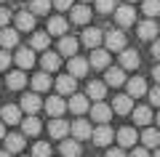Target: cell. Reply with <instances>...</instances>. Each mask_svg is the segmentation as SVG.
I'll return each mask as SVG.
<instances>
[{"label":"cell","instance_id":"obj_47","mask_svg":"<svg viewBox=\"0 0 160 157\" xmlns=\"http://www.w3.org/2000/svg\"><path fill=\"white\" fill-rule=\"evenodd\" d=\"M152 56L160 61V40H155V43H152Z\"/></svg>","mask_w":160,"mask_h":157},{"label":"cell","instance_id":"obj_3","mask_svg":"<svg viewBox=\"0 0 160 157\" xmlns=\"http://www.w3.org/2000/svg\"><path fill=\"white\" fill-rule=\"evenodd\" d=\"M69 133H72V139H78V141H83V139H91V123H88V120H75L72 125H69Z\"/></svg>","mask_w":160,"mask_h":157},{"label":"cell","instance_id":"obj_9","mask_svg":"<svg viewBox=\"0 0 160 157\" xmlns=\"http://www.w3.org/2000/svg\"><path fill=\"white\" fill-rule=\"evenodd\" d=\"M40 67H43V72H56L59 67H62V59H59V53H53V51H43V59H40Z\"/></svg>","mask_w":160,"mask_h":157},{"label":"cell","instance_id":"obj_24","mask_svg":"<svg viewBox=\"0 0 160 157\" xmlns=\"http://www.w3.org/2000/svg\"><path fill=\"white\" fill-rule=\"evenodd\" d=\"M78 40L75 37H67V35H62V37H59V53H62V56H75V53H78Z\"/></svg>","mask_w":160,"mask_h":157},{"label":"cell","instance_id":"obj_14","mask_svg":"<svg viewBox=\"0 0 160 157\" xmlns=\"http://www.w3.org/2000/svg\"><path fill=\"white\" fill-rule=\"evenodd\" d=\"M67 109H69V112H75V115H86V112H88V96L72 93V96H69Z\"/></svg>","mask_w":160,"mask_h":157},{"label":"cell","instance_id":"obj_43","mask_svg":"<svg viewBox=\"0 0 160 157\" xmlns=\"http://www.w3.org/2000/svg\"><path fill=\"white\" fill-rule=\"evenodd\" d=\"M149 101H152L155 107H160V85H158V88H152V91H149Z\"/></svg>","mask_w":160,"mask_h":157},{"label":"cell","instance_id":"obj_54","mask_svg":"<svg viewBox=\"0 0 160 157\" xmlns=\"http://www.w3.org/2000/svg\"><path fill=\"white\" fill-rule=\"evenodd\" d=\"M128 3H136V0H128Z\"/></svg>","mask_w":160,"mask_h":157},{"label":"cell","instance_id":"obj_7","mask_svg":"<svg viewBox=\"0 0 160 157\" xmlns=\"http://www.w3.org/2000/svg\"><path fill=\"white\" fill-rule=\"evenodd\" d=\"M0 117H3V123H6V125L22 123V107H16V104H6V107L0 109Z\"/></svg>","mask_w":160,"mask_h":157},{"label":"cell","instance_id":"obj_6","mask_svg":"<svg viewBox=\"0 0 160 157\" xmlns=\"http://www.w3.org/2000/svg\"><path fill=\"white\" fill-rule=\"evenodd\" d=\"M75 88H78V77H72L69 72L62 75V77L56 80V91H59V96H72Z\"/></svg>","mask_w":160,"mask_h":157},{"label":"cell","instance_id":"obj_16","mask_svg":"<svg viewBox=\"0 0 160 157\" xmlns=\"http://www.w3.org/2000/svg\"><path fill=\"white\" fill-rule=\"evenodd\" d=\"M88 64H91L93 69H107L109 67V53H107V51H102V48H93Z\"/></svg>","mask_w":160,"mask_h":157},{"label":"cell","instance_id":"obj_55","mask_svg":"<svg viewBox=\"0 0 160 157\" xmlns=\"http://www.w3.org/2000/svg\"><path fill=\"white\" fill-rule=\"evenodd\" d=\"M0 3H3V0H0Z\"/></svg>","mask_w":160,"mask_h":157},{"label":"cell","instance_id":"obj_29","mask_svg":"<svg viewBox=\"0 0 160 157\" xmlns=\"http://www.w3.org/2000/svg\"><path fill=\"white\" fill-rule=\"evenodd\" d=\"M48 35H56V37H62V35H67V22H64L62 16H53V19H48V29H46Z\"/></svg>","mask_w":160,"mask_h":157},{"label":"cell","instance_id":"obj_12","mask_svg":"<svg viewBox=\"0 0 160 157\" xmlns=\"http://www.w3.org/2000/svg\"><path fill=\"white\" fill-rule=\"evenodd\" d=\"M67 133H69V125L64 123L62 117H53L51 123H48V136H51V139H67Z\"/></svg>","mask_w":160,"mask_h":157},{"label":"cell","instance_id":"obj_17","mask_svg":"<svg viewBox=\"0 0 160 157\" xmlns=\"http://www.w3.org/2000/svg\"><path fill=\"white\" fill-rule=\"evenodd\" d=\"M126 88H128V96H131V99H139V96L147 93V83H144V77H131V80H126Z\"/></svg>","mask_w":160,"mask_h":157},{"label":"cell","instance_id":"obj_45","mask_svg":"<svg viewBox=\"0 0 160 157\" xmlns=\"http://www.w3.org/2000/svg\"><path fill=\"white\" fill-rule=\"evenodd\" d=\"M131 157H149V152H147V146H136L131 152Z\"/></svg>","mask_w":160,"mask_h":157},{"label":"cell","instance_id":"obj_2","mask_svg":"<svg viewBox=\"0 0 160 157\" xmlns=\"http://www.w3.org/2000/svg\"><path fill=\"white\" fill-rule=\"evenodd\" d=\"M43 109H46L51 117H62V115L67 112V104H64L62 96H48V101L43 104Z\"/></svg>","mask_w":160,"mask_h":157},{"label":"cell","instance_id":"obj_22","mask_svg":"<svg viewBox=\"0 0 160 157\" xmlns=\"http://www.w3.org/2000/svg\"><path fill=\"white\" fill-rule=\"evenodd\" d=\"M16 64H19V69L35 67V51L32 48H19L16 51Z\"/></svg>","mask_w":160,"mask_h":157},{"label":"cell","instance_id":"obj_41","mask_svg":"<svg viewBox=\"0 0 160 157\" xmlns=\"http://www.w3.org/2000/svg\"><path fill=\"white\" fill-rule=\"evenodd\" d=\"M8 64H11V53H8V51L3 48V51H0V72H3V69H6Z\"/></svg>","mask_w":160,"mask_h":157},{"label":"cell","instance_id":"obj_51","mask_svg":"<svg viewBox=\"0 0 160 157\" xmlns=\"http://www.w3.org/2000/svg\"><path fill=\"white\" fill-rule=\"evenodd\" d=\"M155 157H160V146H158V149H155Z\"/></svg>","mask_w":160,"mask_h":157},{"label":"cell","instance_id":"obj_5","mask_svg":"<svg viewBox=\"0 0 160 157\" xmlns=\"http://www.w3.org/2000/svg\"><path fill=\"white\" fill-rule=\"evenodd\" d=\"M104 43H107V51H123L126 48V35L120 29H109L104 35Z\"/></svg>","mask_w":160,"mask_h":157},{"label":"cell","instance_id":"obj_25","mask_svg":"<svg viewBox=\"0 0 160 157\" xmlns=\"http://www.w3.org/2000/svg\"><path fill=\"white\" fill-rule=\"evenodd\" d=\"M59 149H62V157H80V152H83L78 139H62V146Z\"/></svg>","mask_w":160,"mask_h":157},{"label":"cell","instance_id":"obj_53","mask_svg":"<svg viewBox=\"0 0 160 157\" xmlns=\"http://www.w3.org/2000/svg\"><path fill=\"white\" fill-rule=\"evenodd\" d=\"M83 3H91V0H83Z\"/></svg>","mask_w":160,"mask_h":157},{"label":"cell","instance_id":"obj_27","mask_svg":"<svg viewBox=\"0 0 160 157\" xmlns=\"http://www.w3.org/2000/svg\"><path fill=\"white\" fill-rule=\"evenodd\" d=\"M6 85H8L11 91H19V88H24V85H27V75H24V69L8 72V77H6Z\"/></svg>","mask_w":160,"mask_h":157},{"label":"cell","instance_id":"obj_40","mask_svg":"<svg viewBox=\"0 0 160 157\" xmlns=\"http://www.w3.org/2000/svg\"><path fill=\"white\" fill-rule=\"evenodd\" d=\"M118 8V0H96V11L99 13H109Z\"/></svg>","mask_w":160,"mask_h":157},{"label":"cell","instance_id":"obj_44","mask_svg":"<svg viewBox=\"0 0 160 157\" xmlns=\"http://www.w3.org/2000/svg\"><path fill=\"white\" fill-rule=\"evenodd\" d=\"M8 22H11V11L8 8H0V27H6Z\"/></svg>","mask_w":160,"mask_h":157},{"label":"cell","instance_id":"obj_39","mask_svg":"<svg viewBox=\"0 0 160 157\" xmlns=\"http://www.w3.org/2000/svg\"><path fill=\"white\" fill-rule=\"evenodd\" d=\"M32 157H51V146H48V141H38V144L32 146Z\"/></svg>","mask_w":160,"mask_h":157},{"label":"cell","instance_id":"obj_19","mask_svg":"<svg viewBox=\"0 0 160 157\" xmlns=\"http://www.w3.org/2000/svg\"><path fill=\"white\" fill-rule=\"evenodd\" d=\"M104 83L112 85V88L123 85V83H126V69H123V67H112V69H107V75H104Z\"/></svg>","mask_w":160,"mask_h":157},{"label":"cell","instance_id":"obj_4","mask_svg":"<svg viewBox=\"0 0 160 157\" xmlns=\"http://www.w3.org/2000/svg\"><path fill=\"white\" fill-rule=\"evenodd\" d=\"M115 19H118L120 27H131L136 22V11H133V6H118L115 8Z\"/></svg>","mask_w":160,"mask_h":157},{"label":"cell","instance_id":"obj_26","mask_svg":"<svg viewBox=\"0 0 160 157\" xmlns=\"http://www.w3.org/2000/svg\"><path fill=\"white\" fill-rule=\"evenodd\" d=\"M115 136H118V144L123 146V149H126V146H133V144H136V139H139V136H136V130H133V128H128V125H126V128H120Z\"/></svg>","mask_w":160,"mask_h":157},{"label":"cell","instance_id":"obj_50","mask_svg":"<svg viewBox=\"0 0 160 157\" xmlns=\"http://www.w3.org/2000/svg\"><path fill=\"white\" fill-rule=\"evenodd\" d=\"M0 157H11V152H6V149H3V152H0Z\"/></svg>","mask_w":160,"mask_h":157},{"label":"cell","instance_id":"obj_15","mask_svg":"<svg viewBox=\"0 0 160 157\" xmlns=\"http://www.w3.org/2000/svg\"><path fill=\"white\" fill-rule=\"evenodd\" d=\"M69 19H72L75 24H88L91 22V8L83 6V3H80V6H72L69 8Z\"/></svg>","mask_w":160,"mask_h":157},{"label":"cell","instance_id":"obj_33","mask_svg":"<svg viewBox=\"0 0 160 157\" xmlns=\"http://www.w3.org/2000/svg\"><path fill=\"white\" fill-rule=\"evenodd\" d=\"M40 128H43V125H40V120L35 117V115H27V120H22V130L27 136H38Z\"/></svg>","mask_w":160,"mask_h":157},{"label":"cell","instance_id":"obj_46","mask_svg":"<svg viewBox=\"0 0 160 157\" xmlns=\"http://www.w3.org/2000/svg\"><path fill=\"white\" fill-rule=\"evenodd\" d=\"M104 157H126V152H123V146H120V149H109Z\"/></svg>","mask_w":160,"mask_h":157},{"label":"cell","instance_id":"obj_1","mask_svg":"<svg viewBox=\"0 0 160 157\" xmlns=\"http://www.w3.org/2000/svg\"><path fill=\"white\" fill-rule=\"evenodd\" d=\"M112 136L115 133H112V128H109L107 123H99V128L91 133V139H93L96 146H109V144H112Z\"/></svg>","mask_w":160,"mask_h":157},{"label":"cell","instance_id":"obj_21","mask_svg":"<svg viewBox=\"0 0 160 157\" xmlns=\"http://www.w3.org/2000/svg\"><path fill=\"white\" fill-rule=\"evenodd\" d=\"M102 40H104V35H102V29H96V27H88L86 32H83V45H88V48H99Z\"/></svg>","mask_w":160,"mask_h":157},{"label":"cell","instance_id":"obj_38","mask_svg":"<svg viewBox=\"0 0 160 157\" xmlns=\"http://www.w3.org/2000/svg\"><path fill=\"white\" fill-rule=\"evenodd\" d=\"M48 8H51V0H32L29 3V11L38 16V13H48Z\"/></svg>","mask_w":160,"mask_h":157},{"label":"cell","instance_id":"obj_35","mask_svg":"<svg viewBox=\"0 0 160 157\" xmlns=\"http://www.w3.org/2000/svg\"><path fill=\"white\" fill-rule=\"evenodd\" d=\"M32 88H35V93H46V91L51 88V77H48V72L35 75V77H32Z\"/></svg>","mask_w":160,"mask_h":157},{"label":"cell","instance_id":"obj_52","mask_svg":"<svg viewBox=\"0 0 160 157\" xmlns=\"http://www.w3.org/2000/svg\"><path fill=\"white\" fill-rule=\"evenodd\" d=\"M158 125H160V112H158Z\"/></svg>","mask_w":160,"mask_h":157},{"label":"cell","instance_id":"obj_30","mask_svg":"<svg viewBox=\"0 0 160 157\" xmlns=\"http://www.w3.org/2000/svg\"><path fill=\"white\" fill-rule=\"evenodd\" d=\"M86 93L91 96L93 101H102L104 96H107V83H99V80H93V83H88V88H86Z\"/></svg>","mask_w":160,"mask_h":157},{"label":"cell","instance_id":"obj_18","mask_svg":"<svg viewBox=\"0 0 160 157\" xmlns=\"http://www.w3.org/2000/svg\"><path fill=\"white\" fill-rule=\"evenodd\" d=\"M112 109H115L118 115H131V112H133V99H131L128 93H126V96H115Z\"/></svg>","mask_w":160,"mask_h":157},{"label":"cell","instance_id":"obj_36","mask_svg":"<svg viewBox=\"0 0 160 157\" xmlns=\"http://www.w3.org/2000/svg\"><path fill=\"white\" fill-rule=\"evenodd\" d=\"M48 37H51L48 32H35L32 40H29V48L32 51H48Z\"/></svg>","mask_w":160,"mask_h":157},{"label":"cell","instance_id":"obj_20","mask_svg":"<svg viewBox=\"0 0 160 157\" xmlns=\"http://www.w3.org/2000/svg\"><path fill=\"white\" fill-rule=\"evenodd\" d=\"M0 45L3 48H13V45H19V29H11V27H3L0 29Z\"/></svg>","mask_w":160,"mask_h":157},{"label":"cell","instance_id":"obj_23","mask_svg":"<svg viewBox=\"0 0 160 157\" xmlns=\"http://www.w3.org/2000/svg\"><path fill=\"white\" fill-rule=\"evenodd\" d=\"M120 67L123 69H136L139 67V53L131 48H123L120 51Z\"/></svg>","mask_w":160,"mask_h":157},{"label":"cell","instance_id":"obj_10","mask_svg":"<svg viewBox=\"0 0 160 157\" xmlns=\"http://www.w3.org/2000/svg\"><path fill=\"white\" fill-rule=\"evenodd\" d=\"M40 109H43V101H40L38 93H27V96H22V112L35 115V112H40Z\"/></svg>","mask_w":160,"mask_h":157},{"label":"cell","instance_id":"obj_13","mask_svg":"<svg viewBox=\"0 0 160 157\" xmlns=\"http://www.w3.org/2000/svg\"><path fill=\"white\" fill-rule=\"evenodd\" d=\"M16 29L19 32H32L35 29V13L32 11H19L16 13Z\"/></svg>","mask_w":160,"mask_h":157},{"label":"cell","instance_id":"obj_31","mask_svg":"<svg viewBox=\"0 0 160 157\" xmlns=\"http://www.w3.org/2000/svg\"><path fill=\"white\" fill-rule=\"evenodd\" d=\"M24 149V136L22 133H8L6 136V152H22Z\"/></svg>","mask_w":160,"mask_h":157},{"label":"cell","instance_id":"obj_48","mask_svg":"<svg viewBox=\"0 0 160 157\" xmlns=\"http://www.w3.org/2000/svg\"><path fill=\"white\" fill-rule=\"evenodd\" d=\"M6 139V123H3V120H0V141Z\"/></svg>","mask_w":160,"mask_h":157},{"label":"cell","instance_id":"obj_28","mask_svg":"<svg viewBox=\"0 0 160 157\" xmlns=\"http://www.w3.org/2000/svg\"><path fill=\"white\" fill-rule=\"evenodd\" d=\"M158 32H160V27L152 22V19H147V22L139 24V37H142V40H155Z\"/></svg>","mask_w":160,"mask_h":157},{"label":"cell","instance_id":"obj_37","mask_svg":"<svg viewBox=\"0 0 160 157\" xmlns=\"http://www.w3.org/2000/svg\"><path fill=\"white\" fill-rule=\"evenodd\" d=\"M142 11L147 13L149 19H152V16H160V0H144Z\"/></svg>","mask_w":160,"mask_h":157},{"label":"cell","instance_id":"obj_32","mask_svg":"<svg viewBox=\"0 0 160 157\" xmlns=\"http://www.w3.org/2000/svg\"><path fill=\"white\" fill-rule=\"evenodd\" d=\"M133 123L136 125H149L152 123V109L149 107H133Z\"/></svg>","mask_w":160,"mask_h":157},{"label":"cell","instance_id":"obj_8","mask_svg":"<svg viewBox=\"0 0 160 157\" xmlns=\"http://www.w3.org/2000/svg\"><path fill=\"white\" fill-rule=\"evenodd\" d=\"M88 59H80V56H69V64H67V72L72 75V77H83V75L88 72Z\"/></svg>","mask_w":160,"mask_h":157},{"label":"cell","instance_id":"obj_34","mask_svg":"<svg viewBox=\"0 0 160 157\" xmlns=\"http://www.w3.org/2000/svg\"><path fill=\"white\" fill-rule=\"evenodd\" d=\"M142 141H144V146H147V149H158V146H160V130L147 128V130L142 133Z\"/></svg>","mask_w":160,"mask_h":157},{"label":"cell","instance_id":"obj_49","mask_svg":"<svg viewBox=\"0 0 160 157\" xmlns=\"http://www.w3.org/2000/svg\"><path fill=\"white\" fill-rule=\"evenodd\" d=\"M152 75H155V80H158V83H160V64H158V67L152 69Z\"/></svg>","mask_w":160,"mask_h":157},{"label":"cell","instance_id":"obj_42","mask_svg":"<svg viewBox=\"0 0 160 157\" xmlns=\"http://www.w3.org/2000/svg\"><path fill=\"white\" fill-rule=\"evenodd\" d=\"M51 6H56L59 11H69L72 8V0H51Z\"/></svg>","mask_w":160,"mask_h":157},{"label":"cell","instance_id":"obj_11","mask_svg":"<svg viewBox=\"0 0 160 157\" xmlns=\"http://www.w3.org/2000/svg\"><path fill=\"white\" fill-rule=\"evenodd\" d=\"M109 117H112V107H107L104 101H96L91 107V120H96V123H109Z\"/></svg>","mask_w":160,"mask_h":157}]
</instances>
